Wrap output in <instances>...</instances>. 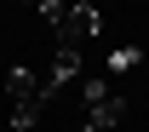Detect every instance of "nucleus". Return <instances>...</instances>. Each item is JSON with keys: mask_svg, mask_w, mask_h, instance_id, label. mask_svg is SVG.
Instances as JSON below:
<instances>
[{"mask_svg": "<svg viewBox=\"0 0 149 132\" xmlns=\"http://www.w3.org/2000/svg\"><path fill=\"white\" fill-rule=\"evenodd\" d=\"M80 98H86V121H92V126L115 132L120 121H126V98H120V92H109L103 80H86V86H80Z\"/></svg>", "mask_w": 149, "mask_h": 132, "instance_id": "nucleus-2", "label": "nucleus"}, {"mask_svg": "<svg viewBox=\"0 0 149 132\" xmlns=\"http://www.w3.org/2000/svg\"><path fill=\"white\" fill-rule=\"evenodd\" d=\"M35 12H40V17H46V23H52V29H57V23L69 17V0H40Z\"/></svg>", "mask_w": 149, "mask_h": 132, "instance_id": "nucleus-6", "label": "nucleus"}, {"mask_svg": "<svg viewBox=\"0 0 149 132\" xmlns=\"http://www.w3.org/2000/svg\"><path fill=\"white\" fill-rule=\"evenodd\" d=\"M17 6H40V0H17Z\"/></svg>", "mask_w": 149, "mask_h": 132, "instance_id": "nucleus-8", "label": "nucleus"}, {"mask_svg": "<svg viewBox=\"0 0 149 132\" xmlns=\"http://www.w3.org/2000/svg\"><path fill=\"white\" fill-rule=\"evenodd\" d=\"M143 63V46H109V69H138Z\"/></svg>", "mask_w": 149, "mask_h": 132, "instance_id": "nucleus-5", "label": "nucleus"}, {"mask_svg": "<svg viewBox=\"0 0 149 132\" xmlns=\"http://www.w3.org/2000/svg\"><path fill=\"white\" fill-rule=\"evenodd\" d=\"M74 132H103V126H92V121H80V126H74Z\"/></svg>", "mask_w": 149, "mask_h": 132, "instance_id": "nucleus-7", "label": "nucleus"}, {"mask_svg": "<svg viewBox=\"0 0 149 132\" xmlns=\"http://www.w3.org/2000/svg\"><path fill=\"white\" fill-rule=\"evenodd\" d=\"M103 29V12L97 6H69V17L57 23V46H69V52H86Z\"/></svg>", "mask_w": 149, "mask_h": 132, "instance_id": "nucleus-3", "label": "nucleus"}, {"mask_svg": "<svg viewBox=\"0 0 149 132\" xmlns=\"http://www.w3.org/2000/svg\"><path fill=\"white\" fill-rule=\"evenodd\" d=\"M6 98H12V126H17V132L40 126V115H46V92H40V75H35V69L12 63V75H6Z\"/></svg>", "mask_w": 149, "mask_h": 132, "instance_id": "nucleus-1", "label": "nucleus"}, {"mask_svg": "<svg viewBox=\"0 0 149 132\" xmlns=\"http://www.w3.org/2000/svg\"><path fill=\"white\" fill-rule=\"evenodd\" d=\"M74 75H80V52H69V46H57L52 69L40 75V92H46V103H57V92H63V86H69Z\"/></svg>", "mask_w": 149, "mask_h": 132, "instance_id": "nucleus-4", "label": "nucleus"}]
</instances>
